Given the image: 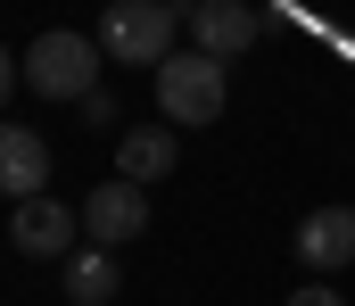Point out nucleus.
<instances>
[{
	"mask_svg": "<svg viewBox=\"0 0 355 306\" xmlns=\"http://www.w3.org/2000/svg\"><path fill=\"white\" fill-rule=\"evenodd\" d=\"M17 75H25V67H17V58L0 50V108H8V92H17Z\"/></svg>",
	"mask_w": 355,
	"mask_h": 306,
	"instance_id": "13",
	"label": "nucleus"
},
{
	"mask_svg": "<svg viewBox=\"0 0 355 306\" xmlns=\"http://www.w3.org/2000/svg\"><path fill=\"white\" fill-rule=\"evenodd\" d=\"M42 191H50V141L0 124V199H42Z\"/></svg>",
	"mask_w": 355,
	"mask_h": 306,
	"instance_id": "7",
	"label": "nucleus"
},
{
	"mask_svg": "<svg viewBox=\"0 0 355 306\" xmlns=\"http://www.w3.org/2000/svg\"><path fill=\"white\" fill-rule=\"evenodd\" d=\"M67 298L75 306H116L124 298V273H116L107 248H75V257H67Z\"/></svg>",
	"mask_w": 355,
	"mask_h": 306,
	"instance_id": "10",
	"label": "nucleus"
},
{
	"mask_svg": "<svg viewBox=\"0 0 355 306\" xmlns=\"http://www.w3.org/2000/svg\"><path fill=\"white\" fill-rule=\"evenodd\" d=\"M75 232H83V215L67 199H17V215H8V240L25 248V257H75Z\"/></svg>",
	"mask_w": 355,
	"mask_h": 306,
	"instance_id": "5",
	"label": "nucleus"
},
{
	"mask_svg": "<svg viewBox=\"0 0 355 306\" xmlns=\"http://www.w3.org/2000/svg\"><path fill=\"white\" fill-rule=\"evenodd\" d=\"M83 232H91V248H116V240H141L149 232V182H124V174H107L99 191H91L83 207Z\"/></svg>",
	"mask_w": 355,
	"mask_h": 306,
	"instance_id": "4",
	"label": "nucleus"
},
{
	"mask_svg": "<svg viewBox=\"0 0 355 306\" xmlns=\"http://www.w3.org/2000/svg\"><path fill=\"white\" fill-rule=\"evenodd\" d=\"M157 108H166L174 124H215V116L232 108L223 58H207V50H174V58L157 67Z\"/></svg>",
	"mask_w": 355,
	"mask_h": 306,
	"instance_id": "3",
	"label": "nucleus"
},
{
	"mask_svg": "<svg viewBox=\"0 0 355 306\" xmlns=\"http://www.w3.org/2000/svg\"><path fill=\"white\" fill-rule=\"evenodd\" d=\"M99 33H67V25H50L42 42H25V92H42V100H67L83 108L99 92Z\"/></svg>",
	"mask_w": 355,
	"mask_h": 306,
	"instance_id": "1",
	"label": "nucleus"
},
{
	"mask_svg": "<svg viewBox=\"0 0 355 306\" xmlns=\"http://www.w3.org/2000/svg\"><path fill=\"white\" fill-rule=\"evenodd\" d=\"M182 17H190L198 50H207V58H223V67H232V58L257 42V8H248V0H190Z\"/></svg>",
	"mask_w": 355,
	"mask_h": 306,
	"instance_id": "6",
	"label": "nucleus"
},
{
	"mask_svg": "<svg viewBox=\"0 0 355 306\" xmlns=\"http://www.w3.org/2000/svg\"><path fill=\"white\" fill-rule=\"evenodd\" d=\"M297 265H314V273L355 265V207H314L297 223Z\"/></svg>",
	"mask_w": 355,
	"mask_h": 306,
	"instance_id": "8",
	"label": "nucleus"
},
{
	"mask_svg": "<svg viewBox=\"0 0 355 306\" xmlns=\"http://www.w3.org/2000/svg\"><path fill=\"white\" fill-rule=\"evenodd\" d=\"M83 124H91V133H107V124H116V100H107V92H91V100H83Z\"/></svg>",
	"mask_w": 355,
	"mask_h": 306,
	"instance_id": "11",
	"label": "nucleus"
},
{
	"mask_svg": "<svg viewBox=\"0 0 355 306\" xmlns=\"http://www.w3.org/2000/svg\"><path fill=\"white\" fill-rule=\"evenodd\" d=\"M174 25L182 8H166V0H107V17H99V50L116 58V67H166L174 58Z\"/></svg>",
	"mask_w": 355,
	"mask_h": 306,
	"instance_id": "2",
	"label": "nucleus"
},
{
	"mask_svg": "<svg viewBox=\"0 0 355 306\" xmlns=\"http://www.w3.org/2000/svg\"><path fill=\"white\" fill-rule=\"evenodd\" d=\"M289 306H347V298H339V290H322V282H314V290H289Z\"/></svg>",
	"mask_w": 355,
	"mask_h": 306,
	"instance_id": "12",
	"label": "nucleus"
},
{
	"mask_svg": "<svg viewBox=\"0 0 355 306\" xmlns=\"http://www.w3.org/2000/svg\"><path fill=\"white\" fill-rule=\"evenodd\" d=\"M116 174H124V182H166V174H174V133H166V124L116 133Z\"/></svg>",
	"mask_w": 355,
	"mask_h": 306,
	"instance_id": "9",
	"label": "nucleus"
}]
</instances>
